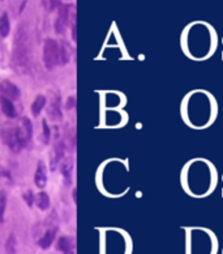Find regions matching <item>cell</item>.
<instances>
[{"label":"cell","mask_w":223,"mask_h":254,"mask_svg":"<svg viewBox=\"0 0 223 254\" xmlns=\"http://www.w3.org/2000/svg\"><path fill=\"white\" fill-rule=\"evenodd\" d=\"M30 49H29V38H28V33L26 30L20 26L16 33L15 37V45H13V65L16 68L20 69L21 72L25 73L29 68L30 62Z\"/></svg>","instance_id":"1"},{"label":"cell","mask_w":223,"mask_h":254,"mask_svg":"<svg viewBox=\"0 0 223 254\" xmlns=\"http://www.w3.org/2000/svg\"><path fill=\"white\" fill-rule=\"evenodd\" d=\"M59 62V45L52 38H47L44 45V63L47 69H52Z\"/></svg>","instance_id":"2"},{"label":"cell","mask_w":223,"mask_h":254,"mask_svg":"<svg viewBox=\"0 0 223 254\" xmlns=\"http://www.w3.org/2000/svg\"><path fill=\"white\" fill-rule=\"evenodd\" d=\"M0 136L1 140L8 148L11 149L12 152H20L22 149V145L18 140L17 131H16L15 126H11V124H5V126L0 130Z\"/></svg>","instance_id":"3"},{"label":"cell","mask_w":223,"mask_h":254,"mask_svg":"<svg viewBox=\"0 0 223 254\" xmlns=\"http://www.w3.org/2000/svg\"><path fill=\"white\" fill-rule=\"evenodd\" d=\"M16 131H17L18 140L21 143L22 148H25L26 145L29 144L33 136V124L32 121L28 117H22L18 121L17 126H16Z\"/></svg>","instance_id":"4"},{"label":"cell","mask_w":223,"mask_h":254,"mask_svg":"<svg viewBox=\"0 0 223 254\" xmlns=\"http://www.w3.org/2000/svg\"><path fill=\"white\" fill-rule=\"evenodd\" d=\"M58 18L55 21V30L61 34L68 26L69 18H71V5L69 4H60L58 7Z\"/></svg>","instance_id":"5"},{"label":"cell","mask_w":223,"mask_h":254,"mask_svg":"<svg viewBox=\"0 0 223 254\" xmlns=\"http://www.w3.org/2000/svg\"><path fill=\"white\" fill-rule=\"evenodd\" d=\"M0 96L9 98V100L13 101V100H17L21 96V91L16 84L11 83L9 80H3L0 83Z\"/></svg>","instance_id":"6"},{"label":"cell","mask_w":223,"mask_h":254,"mask_svg":"<svg viewBox=\"0 0 223 254\" xmlns=\"http://www.w3.org/2000/svg\"><path fill=\"white\" fill-rule=\"evenodd\" d=\"M64 156H65V143L63 142V140L55 142L54 149H52V153H51V159H50L51 171L52 172L56 171V167H58L59 163H60Z\"/></svg>","instance_id":"7"},{"label":"cell","mask_w":223,"mask_h":254,"mask_svg":"<svg viewBox=\"0 0 223 254\" xmlns=\"http://www.w3.org/2000/svg\"><path fill=\"white\" fill-rule=\"evenodd\" d=\"M48 117L52 121H60L63 114H61V104L59 95L52 96L51 104L48 105Z\"/></svg>","instance_id":"8"},{"label":"cell","mask_w":223,"mask_h":254,"mask_svg":"<svg viewBox=\"0 0 223 254\" xmlns=\"http://www.w3.org/2000/svg\"><path fill=\"white\" fill-rule=\"evenodd\" d=\"M60 172L61 176L64 178V185L67 188L72 185V173H73V160L71 157L65 160L64 163L61 164L60 167Z\"/></svg>","instance_id":"9"},{"label":"cell","mask_w":223,"mask_h":254,"mask_svg":"<svg viewBox=\"0 0 223 254\" xmlns=\"http://www.w3.org/2000/svg\"><path fill=\"white\" fill-rule=\"evenodd\" d=\"M0 108H1V112L9 120H13L17 117V110H16L13 102L9 98H5L3 96H0Z\"/></svg>","instance_id":"10"},{"label":"cell","mask_w":223,"mask_h":254,"mask_svg":"<svg viewBox=\"0 0 223 254\" xmlns=\"http://www.w3.org/2000/svg\"><path fill=\"white\" fill-rule=\"evenodd\" d=\"M34 182H36L37 188L40 189H44L47 184V168L45 165L44 161H40L38 163V167H37L36 175H34Z\"/></svg>","instance_id":"11"},{"label":"cell","mask_w":223,"mask_h":254,"mask_svg":"<svg viewBox=\"0 0 223 254\" xmlns=\"http://www.w3.org/2000/svg\"><path fill=\"white\" fill-rule=\"evenodd\" d=\"M58 249L59 252L65 254H73L75 253V244H73L72 237L61 236L58 240Z\"/></svg>","instance_id":"12"},{"label":"cell","mask_w":223,"mask_h":254,"mask_svg":"<svg viewBox=\"0 0 223 254\" xmlns=\"http://www.w3.org/2000/svg\"><path fill=\"white\" fill-rule=\"evenodd\" d=\"M71 57H72V48L71 45L67 44L65 41H61L60 46H59V62L60 64H67L71 61Z\"/></svg>","instance_id":"13"},{"label":"cell","mask_w":223,"mask_h":254,"mask_svg":"<svg viewBox=\"0 0 223 254\" xmlns=\"http://www.w3.org/2000/svg\"><path fill=\"white\" fill-rule=\"evenodd\" d=\"M56 231H58L56 228H50L48 231H46L44 236L38 240L40 248H42V249H48L52 245V243H54L55 236H56Z\"/></svg>","instance_id":"14"},{"label":"cell","mask_w":223,"mask_h":254,"mask_svg":"<svg viewBox=\"0 0 223 254\" xmlns=\"http://www.w3.org/2000/svg\"><path fill=\"white\" fill-rule=\"evenodd\" d=\"M47 104V100L45 96L42 95H38L36 97V100L33 101L32 104V113L34 117H38L42 113V110L45 109V106Z\"/></svg>","instance_id":"15"},{"label":"cell","mask_w":223,"mask_h":254,"mask_svg":"<svg viewBox=\"0 0 223 254\" xmlns=\"http://www.w3.org/2000/svg\"><path fill=\"white\" fill-rule=\"evenodd\" d=\"M34 202H36L37 207H38L40 210L45 211L50 207V196H48L47 192L41 191L38 192L37 195H34Z\"/></svg>","instance_id":"16"},{"label":"cell","mask_w":223,"mask_h":254,"mask_svg":"<svg viewBox=\"0 0 223 254\" xmlns=\"http://www.w3.org/2000/svg\"><path fill=\"white\" fill-rule=\"evenodd\" d=\"M9 33H11V21H9V16L7 12H4L0 17V36L3 38H7Z\"/></svg>","instance_id":"17"},{"label":"cell","mask_w":223,"mask_h":254,"mask_svg":"<svg viewBox=\"0 0 223 254\" xmlns=\"http://www.w3.org/2000/svg\"><path fill=\"white\" fill-rule=\"evenodd\" d=\"M51 139V128L48 126V124L46 122V120L42 121V140H44L45 144H48Z\"/></svg>","instance_id":"18"},{"label":"cell","mask_w":223,"mask_h":254,"mask_svg":"<svg viewBox=\"0 0 223 254\" xmlns=\"http://www.w3.org/2000/svg\"><path fill=\"white\" fill-rule=\"evenodd\" d=\"M5 208H7V195L4 191H0V224L4 223Z\"/></svg>","instance_id":"19"},{"label":"cell","mask_w":223,"mask_h":254,"mask_svg":"<svg viewBox=\"0 0 223 254\" xmlns=\"http://www.w3.org/2000/svg\"><path fill=\"white\" fill-rule=\"evenodd\" d=\"M5 252L7 253H16V236L13 233L9 235L7 243H5Z\"/></svg>","instance_id":"20"},{"label":"cell","mask_w":223,"mask_h":254,"mask_svg":"<svg viewBox=\"0 0 223 254\" xmlns=\"http://www.w3.org/2000/svg\"><path fill=\"white\" fill-rule=\"evenodd\" d=\"M22 198L25 200V203L28 204V207H33V204H34V194H33L32 190H28V191L24 192Z\"/></svg>","instance_id":"21"},{"label":"cell","mask_w":223,"mask_h":254,"mask_svg":"<svg viewBox=\"0 0 223 254\" xmlns=\"http://www.w3.org/2000/svg\"><path fill=\"white\" fill-rule=\"evenodd\" d=\"M73 108H75V97H73V96H69V97L67 98L65 104H64V109L65 110H72Z\"/></svg>","instance_id":"22"},{"label":"cell","mask_w":223,"mask_h":254,"mask_svg":"<svg viewBox=\"0 0 223 254\" xmlns=\"http://www.w3.org/2000/svg\"><path fill=\"white\" fill-rule=\"evenodd\" d=\"M0 177H5V178H8V180H11L12 178L11 172L8 171L5 167H3V165H0Z\"/></svg>","instance_id":"23"},{"label":"cell","mask_w":223,"mask_h":254,"mask_svg":"<svg viewBox=\"0 0 223 254\" xmlns=\"http://www.w3.org/2000/svg\"><path fill=\"white\" fill-rule=\"evenodd\" d=\"M61 4V0H50V11H54Z\"/></svg>","instance_id":"24"}]
</instances>
